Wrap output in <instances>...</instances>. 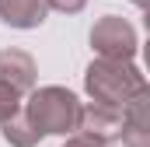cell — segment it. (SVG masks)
Here are the masks:
<instances>
[{
    "label": "cell",
    "mask_w": 150,
    "mask_h": 147,
    "mask_svg": "<svg viewBox=\"0 0 150 147\" xmlns=\"http://www.w3.org/2000/svg\"><path fill=\"white\" fill-rule=\"evenodd\" d=\"M129 4H136L140 11H150V0H129Z\"/></svg>",
    "instance_id": "cell-13"
},
{
    "label": "cell",
    "mask_w": 150,
    "mask_h": 147,
    "mask_svg": "<svg viewBox=\"0 0 150 147\" xmlns=\"http://www.w3.org/2000/svg\"><path fill=\"white\" fill-rule=\"evenodd\" d=\"M49 14V4L45 0H0V21L11 25V28H38Z\"/></svg>",
    "instance_id": "cell-7"
},
{
    "label": "cell",
    "mask_w": 150,
    "mask_h": 147,
    "mask_svg": "<svg viewBox=\"0 0 150 147\" xmlns=\"http://www.w3.org/2000/svg\"><path fill=\"white\" fill-rule=\"evenodd\" d=\"M28 119H32V126H35L42 137H74L77 130H80V98H77L74 91H67V88H59V84H49V88H35L32 91V98H28Z\"/></svg>",
    "instance_id": "cell-2"
},
{
    "label": "cell",
    "mask_w": 150,
    "mask_h": 147,
    "mask_svg": "<svg viewBox=\"0 0 150 147\" xmlns=\"http://www.w3.org/2000/svg\"><path fill=\"white\" fill-rule=\"evenodd\" d=\"M143 28H147V35H150V11H143Z\"/></svg>",
    "instance_id": "cell-14"
},
{
    "label": "cell",
    "mask_w": 150,
    "mask_h": 147,
    "mask_svg": "<svg viewBox=\"0 0 150 147\" xmlns=\"http://www.w3.org/2000/svg\"><path fill=\"white\" fill-rule=\"evenodd\" d=\"M80 133H94L101 140H119L122 137V112L119 109H108V105H94L87 102L84 112H80Z\"/></svg>",
    "instance_id": "cell-6"
},
{
    "label": "cell",
    "mask_w": 150,
    "mask_h": 147,
    "mask_svg": "<svg viewBox=\"0 0 150 147\" xmlns=\"http://www.w3.org/2000/svg\"><path fill=\"white\" fill-rule=\"evenodd\" d=\"M49 11H59V14H80L87 7V0H45Z\"/></svg>",
    "instance_id": "cell-11"
},
{
    "label": "cell",
    "mask_w": 150,
    "mask_h": 147,
    "mask_svg": "<svg viewBox=\"0 0 150 147\" xmlns=\"http://www.w3.org/2000/svg\"><path fill=\"white\" fill-rule=\"evenodd\" d=\"M4 140L11 147H35L42 140V133H38L35 126H32V119H28V112H21V116H14V119H7L4 126Z\"/></svg>",
    "instance_id": "cell-8"
},
{
    "label": "cell",
    "mask_w": 150,
    "mask_h": 147,
    "mask_svg": "<svg viewBox=\"0 0 150 147\" xmlns=\"http://www.w3.org/2000/svg\"><path fill=\"white\" fill-rule=\"evenodd\" d=\"M0 81L11 84L21 95H32L35 91V81H38L35 60L25 49H0Z\"/></svg>",
    "instance_id": "cell-5"
},
{
    "label": "cell",
    "mask_w": 150,
    "mask_h": 147,
    "mask_svg": "<svg viewBox=\"0 0 150 147\" xmlns=\"http://www.w3.org/2000/svg\"><path fill=\"white\" fill-rule=\"evenodd\" d=\"M143 60H147V74H150V39H147V46H143Z\"/></svg>",
    "instance_id": "cell-12"
},
{
    "label": "cell",
    "mask_w": 150,
    "mask_h": 147,
    "mask_svg": "<svg viewBox=\"0 0 150 147\" xmlns=\"http://www.w3.org/2000/svg\"><path fill=\"white\" fill-rule=\"evenodd\" d=\"M136 28L119 18V14H105L94 21L91 28V49L101 56V60H133L136 53Z\"/></svg>",
    "instance_id": "cell-3"
},
{
    "label": "cell",
    "mask_w": 150,
    "mask_h": 147,
    "mask_svg": "<svg viewBox=\"0 0 150 147\" xmlns=\"http://www.w3.org/2000/svg\"><path fill=\"white\" fill-rule=\"evenodd\" d=\"M63 147H112L108 140H101V137H94V133H80L77 130L74 137H67V144Z\"/></svg>",
    "instance_id": "cell-10"
},
{
    "label": "cell",
    "mask_w": 150,
    "mask_h": 147,
    "mask_svg": "<svg viewBox=\"0 0 150 147\" xmlns=\"http://www.w3.org/2000/svg\"><path fill=\"white\" fill-rule=\"evenodd\" d=\"M122 147H150V88H143L122 112Z\"/></svg>",
    "instance_id": "cell-4"
},
{
    "label": "cell",
    "mask_w": 150,
    "mask_h": 147,
    "mask_svg": "<svg viewBox=\"0 0 150 147\" xmlns=\"http://www.w3.org/2000/svg\"><path fill=\"white\" fill-rule=\"evenodd\" d=\"M21 112H25V102H21V91H14L11 84H4V81H0V126H4L7 119L21 116Z\"/></svg>",
    "instance_id": "cell-9"
},
{
    "label": "cell",
    "mask_w": 150,
    "mask_h": 147,
    "mask_svg": "<svg viewBox=\"0 0 150 147\" xmlns=\"http://www.w3.org/2000/svg\"><path fill=\"white\" fill-rule=\"evenodd\" d=\"M84 88H87L94 105L126 112V105L147 88V77L133 67V60H101L98 56L84 70Z\"/></svg>",
    "instance_id": "cell-1"
}]
</instances>
